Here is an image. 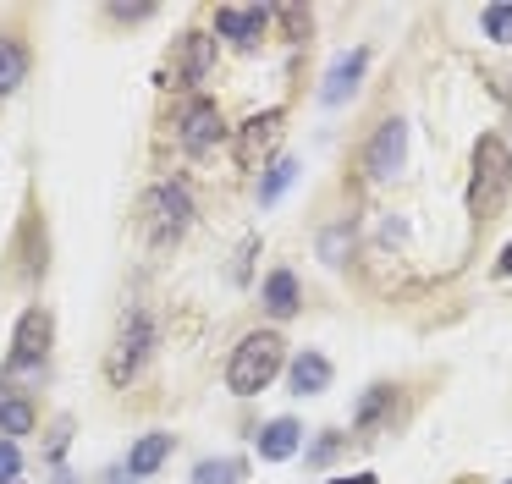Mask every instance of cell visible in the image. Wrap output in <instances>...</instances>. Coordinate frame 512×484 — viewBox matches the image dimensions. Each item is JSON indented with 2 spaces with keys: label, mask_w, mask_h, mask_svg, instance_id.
<instances>
[{
  "label": "cell",
  "mask_w": 512,
  "mask_h": 484,
  "mask_svg": "<svg viewBox=\"0 0 512 484\" xmlns=\"http://www.w3.org/2000/svg\"><path fill=\"white\" fill-rule=\"evenodd\" d=\"M17 462H23V457H17V446H12V440H0V484L17 479Z\"/></svg>",
  "instance_id": "obj_22"
},
{
  "label": "cell",
  "mask_w": 512,
  "mask_h": 484,
  "mask_svg": "<svg viewBox=\"0 0 512 484\" xmlns=\"http://www.w3.org/2000/svg\"><path fill=\"white\" fill-rule=\"evenodd\" d=\"M292 176H298V165H292V160H276V165H270L265 182H259V204H276V198L292 187Z\"/></svg>",
  "instance_id": "obj_18"
},
{
  "label": "cell",
  "mask_w": 512,
  "mask_h": 484,
  "mask_svg": "<svg viewBox=\"0 0 512 484\" xmlns=\"http://www.w3.org/2000/svg\"><path fill=\"white\" fill-rule=\"evenodd\" d=\"M45 347H50V319L39 308H28L23 325H17V347H12V369H34L45 363Z\"/></svg>",
  "instance_id": "obj_6"
},
{
  "label": "cell",
  "mask_w": 512,
  "mask_h": 484,
  "mask_svg": "<svg viewBox=\"0 0 512 484\" xmlns=\"http://www.w3.org/2000/svg\"><path fill=\"white\" fill-rule=\"evenodd\" d=\"M166 457H171V435H144L133 446V457H127V473H133V479H144V473H155Z\"/></svg>",
  "instance_id": "obj_14"
},
{
  "label": "cell",
  "mask_w": 512,
  "mask_h": 484,
  "mask_svg": "<svg viewBox=\"0 0 512 484\" xmlns=\"http://www.w3.org/2000/svg\"><path fill=\"white\" fill-rule=\"evenodd\" d=\"M188 215H193V204L177 182H160L155 193H149V226H155V237H177V231L188 226Z\"/></svg>",
  "instance_id": "obj_4"
},
{
  "label": "cell",
  "mask_w": 512,
  "mask_h": 484,
  "mask_svg": "<svg viewBox=\"0 0 512 484\" xmlns=\"http://www.w3.org/2000/svg\"><path fill=\"white\" fill-rule=\"evenodd\" d=\"M276 132H281V110H265V116H254V121L243 127V138H237V160L254 165L259 154H265L270 143H276Z\"/></svg>",
  "instance_id": "obj_9"
},
{
  "label": "cell",
  "mask_w": 512,
  "mask_h": 484,
  "mask_svg": "<svg viewBox=\"0 0 512 484\" xmlns=\"http://www.w3.org/2000/svg\"><path fill=\"white\" fill-rule=\"evenodd\" d=\"M0 429H6V435H28V429H34V407H28L23 396L0 391Z\"/></svg>",
  "instance_id": "obj_17"
},
{
  "label": "cell",
  "mask_w": 512,
  "mask_h": 484,
  "mask_svg": "<svg viewBox=\"0 0 512 484\" xmlns=\"http://www.w3.org/2000/svg\"><path fill=\"white\" fill-rule=\"evenodd\" d=\"M265 22H270L265 6H221L215 11V28H221L226 39H237V44H259Z\"/></svg>",
  "instance_id": "obj_7"
},
{
  "label": "cell",
  "mask_w": 512,
  "mask_h": 484,
  "mask_svg": "<svg viewBox=\"0 0 512 484\" xmlns=\"http://www.w3.org/2000/svg\"><path fill=\"white\" fill-rule=\"evenodd\" d=\"M325 385H331V363H325L320 352H303V358L292 363V391H298V396H320Z\"/></svg>",
  "instance_id": "obj_13"
},
{
  "label": "cell",
  "mask_w": 512,
  "mask_h": 484,
  "mask_svg": "<svg viewBox=\"0 0 512 484\" xmlns=\"http://www.w3.org/2000/svg\"><path fill=\"white\" fill-rule=\"evenodd\" d=\"M342 248H347V226H331L320 237V253H325V264H342Z\"/></svg>",
  "instance_id": "obj_21"
},
{
  "label": "cell",
  "mask_w": 512,
  "mask_h": 484,
  "mask_svg": "<svg viewBox=\"0 0 512 484\" xmlns=\"http://www.w3.org/2000/svg\"><path fill=\"white\" fill-rule=\"evenodd\" d=\"M501 275H512V242H507V253H501Z\"/></svg>",
  "instance_id": "obj_24"
},
{
  "label": "cell",
  "mask_w": 512,
  "mask_h": 484,
  "mask_svg": "<svg viewBox=\"0 0 512 484\" xmlns=\"http://www.w3.org/2000/svg\"><path fill=\"white\" fill-rule=\"evenodd\" d=\"M210 61H215V44L204 39V33H188V39H182V61L171 66V77H177V83H204Z\"/></svg>",
  "instance_id": "obj_10"
},
{
  "label": "cell",
  "mask_w": 512,
  "mask_h": 484,
  "mask_svg": "<svg viewBox=\"0 0 512 484\" xmlns=\"http://www.w3.org/2000/svg\"><path fill=\"white\" fill-rule=\"evenodd\" d=\"M402 154H408V127H402V121H380L375 143H369V154H364V171L386 182V176L402 171Z\"/></svg>",
  "instance_id": "obj_3"
},
{
  "label": "cell",
  "mask_w": 512,
  "mask_h": 484,
  "mask_svg": "<svg viewBox=\"0 0 512 484\" xmlns=\"http://www.w3.org/2000/svg\"><path fill=\"white\" fill-rule=\"evenodd\" d=\"M215 138H221V110H215L210 99H193L188 116H182V143H188L193 154H204Z\"/></svg>",
  "instance_id": "obj_8"
},
{
  "label": "cell",
  "mask_w": 512,
  "mask_h": 484,
  "mask_svg": "<svg viewBox=\"0 0 512 484\" xmlns=\"http://www.w3.org/2000/svg\"><path fill=\"white\" fill-rule=\"evenodd\" d=\"M265 308L276 319H287V314H298V281H292V270H276L265 281Z\"/></svg>",
  "instance_id": "obj_15"
},
{
  "label": "cell",
  "mask_w": 512,
  "mask_h": 484,
  "mask_svg": "<svg viewBox=\"0 0 512 484\" xmlns=\"http://www.w3.org/2000/svg\"><path fill=\"white\" fill-rule=\"evenodd\" d=\"M485 33L496 44H512V6H485Z\"/></svg>",
  "instance_id": "obj_20"
},
{
  "label": "cell",
  "mask_w": 512,
  "mask_h": 484,
  "mask_svg": "<svg viewBox=\"0 0 512 484\" xmlns=\"http://www.w3.org/2000/svg\"><path fill=\"white\" fill-rule=\"evenodd\" d=\"M144 347H149V319L144 314H133L122 325V336H116V352H111V363H105V374H111L116 385L127 380V374L138 369V358H144Z\"/></svg>",
  "instance_id": "obj_5"
},
{
  "label": "cell",
  "mask_w": 512,
  "mask_h": 484,
  "mask_svg": "<svg viewBox=\"0 0 512 484\" xmlns=\"http://www.w3.org/2000/svg\"><path fill=\"white\" fill-rule=\"evenodd\" d=\"M325 484H375V473H342V479H325Z\"/></svg>",
  "instance_id": "obj_23"
},
{
  "label": "cell",
  "mask_w": 512,
  "mask_h": 484,
  "mask_svg": "<svg viewBox=\"0 0 512 484\" xmlns=\"http://www.w3.org/2000/svg\"><path fill=\"white\" fill-rule=\"evenodd\" d=\"M512 193V149L501 138H479L474 149V187H468V209H474L479 220L501 215V204H507Z\"/></svg>",
  "instance_id": "obj_1"
},
{
  "label": "cell",
  "mask_w": 512,
  "mask_h": 484,
  "mask_svg": "<svg viewBox=\"0 0 512 484\" xmlns=\"http://www.w3.org/2000/svg\"><path fill=\"white\" fill-rule=\"evenodd\" d=\"M298 446H303V429L292 418H276V424L259 429V457H270V462H287Z\"/></svg>",
  "instance_id": "obj_12"
},
{
  "label": "cell",
  "mask_w": 512,
  "mask_h": 484,
  "mask_svg": "<svg viewBox=\"0 0 512 484\" xmlns=\"http://www.w3.org/2000/svg\"><path fill=\"white\" fill-rule=\"evenodd\" d=\"M23 72H28V50L12 39H0V94H12L23 83Z\"/></svg>",
  "instance_id": "obj_16"
},
{
  "label": "cell",
  "mask_w": 512,
  "mask_h": 484,
  "mask_svg": "<svg viewBox=\"0 0 512 484\" xmlns=\"http://www.w3.org/2000/svg\"><path fill=\"white\" fill-rule=\"evenodd\" d=\"M358 72H364V50L342 55V61H336L331 72H325V88H320V99H325V105H342V99L358 88Z\"/></svg>",
  "instance_id": "obj_11"
},
{
  "label": "cell",
  "mask_w": 512,
  "mask_h": 484,
  "mask_svg": "<svg viewBox=\"0 0 512 484\" xmlns=\"http://www.w3.org/2000/svg\"><path fill=\"white\" fill-rule=\"evenodd\" d=\"M237 479H243V462H237V457L199 462V468H193V484H237Z\"/></svg>",
  "instance_id": "obj_19"
},
{
  "label": "cell",
  "mask_w": 512,
  "mask_h": 484,
  "mask_svg": "<svg viewBox=\"0 0 512 484\" xmlns=\"http://www.w3.org/2000/svg\"><path fill=\"white\" fill-rule=\"evenodd\" d=\"M507 484H512V479H507Z\"/></svg>",
  "instance_id": "obj_25"
},
{
  "label": "cell",
  "mask_w": 512,
  "mask_h": 484,
  "mask_svg": "<svg viewBox=\"0 0 512 484\" xmlns=\"http://www.w3.org/2000/svg\"><path fill=\"white\" fill-rule=\"evenodd\" d=\"M276 369H281V336H248L243 347L232 352V369H226V385H232L237 396H254V391H265L270 380H276Z\"/></svg>",
  "instance_id": "obj_2"
}]
</instances>
